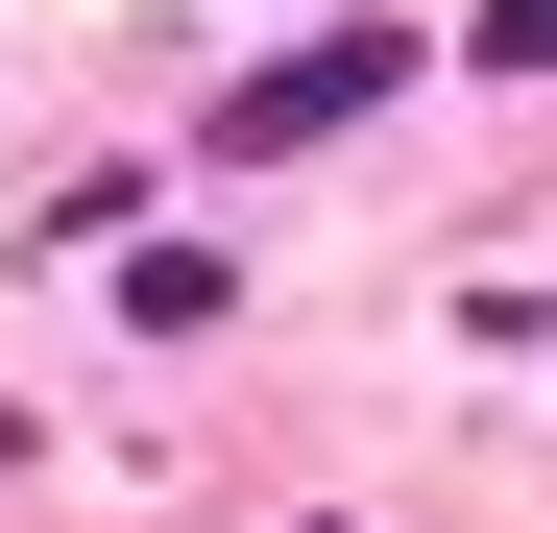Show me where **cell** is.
<instances>
[{
  "instance_id": "7a4b0ae2",
  "label": "cell",
  "mask_w": 557,
  "mask_h": 533,
  "mask_svg": "<svg viewBox=\"0 0 557 533\" xmlns=\"http://www.w3.org/2000/svg\"><path fill=\"white\" fill-rule=\"evenodd\" d=\"M485 73H557V0H485Z\"/></svg>"
},
{
  "instance_id": "6da1fadb",
  "label": "cell",
  "mask_w": 557,
  "mask_h": 533,
  "mask_svg": "<svg viewBox=\"0 0 557 533\" xmlns=\"http://www.w3.org/2000/svg\"><path fill=\"white\" fill-rule=\"evenodd\" d=\"M412 98V25H315V49H267V73H219V170H292V146H339V122H388Z\"/></svg>"
}]
</instances>
